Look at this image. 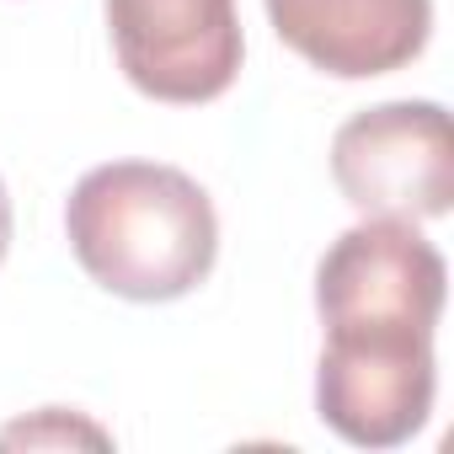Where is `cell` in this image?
<instances>
[{
	"mask_svg": "<svg viewBox=\"0 0 454 454\" xmlns=\"http://www.w3.org/2000/svg\"><path fill=\"white\" fill-rule=\"evenodd\" d=\"M332 182L364 219L427 224L454 208V139L438 102H380L332 134Z\"/></svg>",
	"mask_w": 454,
	"mask_h": 454,
	"instance_id": "2",
	"label": "cell"
},
{
	"mask_svg": "<svg viewBox=\"0 0 454 454\" xmlns=\"http://www.w3.org/2000/svg\"><path fill=\"white\" fill-rule=\"evenodd\" d=\"M6 252H12V192L0 182V262H6Z\"/></svg>",
	"mask_w": 454,
	"mask_h": 454,
	"instance_id": "8",
	"label": "cell"
},
{
	"mask_svg": "<svg viewBox=\"0 0 454 454\" xmlns=\"http://www.w3.org/2000/svg\"><path fill=\"white\" fill-rule=\"evenodd\" d=\"M273 33L337 81L406 70L433 38V0H262Z\"/></svg>",
	"mask_w": 454,
	"mask_h": 454,
	"instance_id": "6",
	"label": "cell"
},
{
	"mask_svg": "<svg viewBox=\"0 0 454 454\" xmlns=\"http://www.w3.org/2000/svg\"><path fill=\"white\" fill-rule=\"evenodd\" d=\"M107 38L129 86L171 107L224 97L247 59L236 0H107Z\"/></svg>",
	"mask_w": 454,
	"mask_h": 454,
	"instance_id": "5",
	"label": "cell"
},
{
	"mask_svg": "<svg viewBox=\"0 0 454 454\" xmlns=\"http://www.w3.org/2000/svg\"><path fill=\"white\" fill-rule=\"evenodd\" d=\"M438 390L433 332H326L316 411L353 449H395L427 427Z\"/></svg>",
	"mask_w": 454,
	"mask_h": 454,
	"instance_id": "4",
	"label": "cell"
},
{
	"mask_svg": "<svg viewBox=\"0 0 454 454\" xmlns=\"http://www.w3.org/2000/svg\"><path fill=\"white\" fill-rule=\"evenodd\" d=\"M12 443H27V449H38V443H97V449H107L113 438H107L97 422L70 417L65 406H43L33 422H17V427L0 433V449H12Z\"/></svg>",
	"mask_w": 454,
	"mask_h": 454,
	"instance_id": "7",
	"label": "cell"
},
{
	"mask_svg": "<svg viewBox=\"0 0 454 454\" xmlns=\"http://www.w3.org/2000/svg\"><path fill=\"white\" fill-rule=\"evenodd\" d=\"M449 268L417 224L364 219L342 231L316 268L321 332H438Z\"/></svg>",
	"mask_w": 454,
	"mask_h": 454,
	"instance_id": "3",
	"label": "cell"
},
{
	"mask_svg": "<svg viewBox=\"0 0 454 454\" xmlns=\"http://www.w3.org/2000/svg\"><path fill=\"white\" fill-rule=\"evenodd\" d=\"M65 236L97 289L171 305L214 273L219 214L182 166L107 160L70 187Z\"/></svg>",
	"mask_w": 454,
	"mask_h": 454,
	"instance_id": "1",
	"label": "cell"
}]
</instances>
